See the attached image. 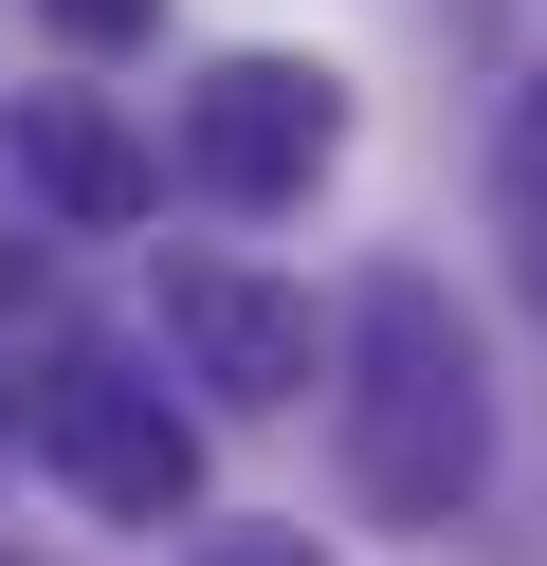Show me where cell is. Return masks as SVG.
Returning <instances> with one entry per match:
<instances>
[{
  "instance_id": "cell-1",
  "label": "cell",
  "mask_w": 547,
  "mask_h": 566,
  "mask_svg": "<svg viewBox=\"0 0 547 566\" xmlns=\"http://www.w3.org/2000/svg\"><path fill=\"white\" fill-rule=\"evenodd\" d=\"M347 475L383 530H456L493 475V384H474V329L438 311V274L347 293Z\"/></svg>"
},
{
  "instance_id": "cell-2",
  "label": "cell",
  "mask_w": 547,
  "mask_h": 566,
  "mask_svg": "<svg viewBox=\"0 0 547 566\" xmlns=\"http://www.w3.org/2000/svg\"><path fill=\"white\" fill-rule=\"evenodd\" d=\"M36 457H55V475L92 493L109 530H165L182 493H201V439H182V420H165V384H128L109 347L36 384Z\"/></svg>"
},
{
  "instance_id": "cell-3",
  "label": "cell",
  "mask_w": 547,
  "mask_h": 566,
  "mask_svg": "<svg viewBox=\"0 0 547 566\" xmlns=\"http://www.w3.org/2000/svg\"><path fill=\"white\" fill-rule=\"evenodd\" d=\"M328 74H292V55H219L201 92H182V184L201 201H311V165H328Z\"/></svg>"
},
{
  "instance_id": "cell-4",
  "label": "cell",
  "mask_w": 547,
  "mask_h": 566,
  "mask_svg": "<svg viewBox=\"0 0 547 566\" xmlns=\"http://www.w3.org/2000/svg\"><path fill=\"white\" fill-rule=\"evenodd\" d=\"M165 329H182V366H201L219 402H311V293H274V274L165 256Z\"/></svg>"
},
{
  "instance_id": "cell-5",
  "label": "cell",
  "mask_w": 547,
  "mask_h": 566,
  "mask_svg": "<svg viewBox=\"0 0 547 566\" xmlns=\"http://www.w3.org/2000/svg\"><path fill=\"white\" fill-rule=\"evenodd\" d=\"M19 184H36V201H55V220H73V238H128V220H146V201H165V165H146V147H128V128H109V111H92V92H19Z\"/></svg>"
},
{
  "instance_id": "cell-6",
  "label": "cell",
  "mask_w": 547,
  "mask_h": 566,
  "mask_svg": "<svg viewBox=\"0 0 547 566\" xmlns=\"http://www.w3.org/2000/svg\"><path fill=\"white\" fill-rule=\"evenodd\" d=\"M36 19H55V38H92V55H128L146 19H165V0H36Z\"/></svg>"
},
{
  "instance_id": "cell-7",
  "label": "cell",
  "mask_w": 547,
  "mask_h": 566,
  "mask_svg": "<svg viewBox=\"0 0 547 566\" xmlns=\"http://www.w3.org/2000/svg\"><path fill=\"white\" fill-rule=\"evenodd\" d=\"M201 566H311V530H201Z\"/></svg>"
},
{
  "instance_id": "cell-8",
  "label": "cell",
  "mask_w": 547,
  "mask_h": 566,
  "mask_svg": "<svg viewBox=\"0 0 547 566\" xmlns=\"http://www.w3.org/2000/svg\"><path fill=\"white\" fill-rule=\"evenodd\" d=\"M529 201H547V111H529Z\"/></svg>"
},
{
  "instance_id": "cell-9",
  "label": "cell",
  "mask_w": 547,
  "mask_h": 566,
  "mask_svg": "<svg viewBox=\"0 0 547 566\" xmlns=\"http://www.w3.org/2000/svg\"><path fill=\"white\" fill-rule=\"evenodd\" d=\"M0 439H19V384H0Z\"/></svg>"
}]
</instances>
